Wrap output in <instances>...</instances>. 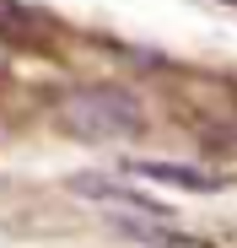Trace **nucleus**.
I'll return each mask as SVG.
<instances>
[{"label": "nucleus", "mask_w": 237, "mask_h": 248, "mask_svg": "<svg viewBox=\"0 0 237 248\" xmlns=\"http://www.w3.org/2000/svg\"><path fill=\"white\" fill-rule=\"evenodd\" d=\"M54 119L75 140H135V135H146V103L124 87H113V81L65 92Z\"/></svg>", "instance_id": "obj_1"}, {"label": "nucleus", "mask_w": 237, "mask_h": 248, "mask_svg": "<svg viewBox=\"0 0 237 248\" xmlns=\"http://www.w3.org/2000/svg\"><path fill=\"white\" fill-rule=\"evenodd\" d=\"M130 173H135V178H156V184H178V189H200V194L226 189L221 173H210V168H183V162H130Z\"/></svg>", "instance_id": "obj_2"}, {"label": "nucleus", "mask_w": 237, "mask_h": 248, "mask_svg": "<svg viewBox=\"0 0 237 248\" xmlns=\"http://www.w3.org/2000/svg\"><path fill=\"white\" fill-rule=\"evenodd\" d=\"M205 135H210V146H216V151H237V113H232L226 124H210Z\"/></svg>", "instance_id": "obj_3"}, {"label": "nucleus", "mask_w": 237, "mask_h": 248, "mask_svg": "<svg viewBox=\"0 0 237 248\" xmlns=\"http://www.w3.org/2000/svg\"><path fill=\"white\" fill-rule=\"evenodd\" d=\"M6 65H11V44L0 38V76H6Z\"/></svg>", "instance_id": "obj_4"}]
</instances>
